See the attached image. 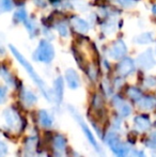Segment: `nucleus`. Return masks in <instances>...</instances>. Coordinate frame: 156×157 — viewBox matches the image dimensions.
Segmentation results:
<instances>
[{
	"label": "nucleus",
	"mask_w": 156,
	"mask_h": 157,
	"mask_svg": "<svg viewBox=\"0 0 156 157\" xmlns=\"http://www.w3.org/2000/svg\"><path fill=\"white\" fill-rule=\"evenodd\" d=\"M10 48H11V52H12L13 55L15 56V58L17 59V61H18V62L24 66V68L27 71L28 74H29L30 77L32 78V80L36 82V85L38 86L39 89L41 90V92L43 93L44 97H45L47 101H51V98H50V92H49V90H48L47 86H46V83L43 81V79H42L41 77L38 75V73L34 71V68L32 67L31 64H30L25 58H24L23 55H21V52H19L13 45H10Z\"/></svg>",
	"instance_id": "1"
},
{
	"label": "nucleus",
	"mask_w": 156,
	"mask_h": 157,
	"mask_svg": "<svg viewBox=\"0 0 156 157\" xmlns=\"http://www.w3.org/2000/svg\"><path fill=\"white\" fill-rule=\"evenodd\" d=\"M105 141L109 149L117 155V157H135V152H134L133 147L127 143L122 142L117 132L111 130V132H107Z\"/></svg>",
	"instance_id": "2"
},
{
	"label": "nucleus",
	"mask_w": 156,
	"mask_h": 157,
	"mask_svg": "<svg viewBox=\"0 0 156 157\" xmlns=\"http://www.w3.org/2000/svg\"><path fill=\"white\" fill-rule=\"evenodd\" d=\"M69 110L70 112H71V114L74 117V119H75L76 121H77V123L79 124V126H80L81 130H82V132L85 134L86 138H87V140L89 141V143L92 145V147H94V150H95L96 152H98V153H101L102 152V149H101L100 144L97 143V141H96L95 137H94V135L92 134V132L90 130L89 126L87 125V123L85 122V120L82 119V117L79 114V112L76 111L75 108L73 107H69Z\"/></svg>",
	"instance_id": "3"
},
{
	"label": "nucleus",
	"mask_w": 156,
	"mask_h": 157,
	"mask_svg": "<svg viewBox=\"0 0 156 157\" xmlns=\"http://www.w3.org/2000/svg\"><path fill=\"white\" fill-rule=\"evenodd\" d=\"M54 56H55L54 47H52V45L49 42L45 41V40L40 42L38 48H36V50L33 54V58L36 61L44 62V63H49L54 59Z\"/></svg>",
	"instance_id": "4"
},
{
	"label": "nucleus",
	"mask_w": 156,
	"mask_h": 157,
	"mask_svg": "<svg viewBox=\"0 0 156 157\" xmlns=\"http://www.w3.org/2000/svg\"><path fill=\"white\" fill-rule=\"evenodd\" d=\"M3 119L6 121V124L10 129L19 130L21 126V120L17 111H15L13 108H6L3 111Z\"/></svg>",
	"instance_id": "5"
},
{
	"label": "nucleus",
	"mask_w": 156,
	"mask_h": 157,
	"mask_svg": "<svg viewBox=\"0 0 156 157\" xmlns=\"http://www.w3.org/2000/svg\"><path fill=\"white\" fill-rule=\"evenodd\" d=\"M112 104L116 109H117L120 117L126 118V117L131 116V105H129L128 103H126L123 98H121L119 95H116V96L112 97Z\"/></svg>",
	"instance_id": "6"
},
{
	"label": "nucleus",
	"mask_w": 156,
	"mask_h": 157,
	"mask_svg": "<svg viewBox=\"0 0 156 157\" xmlns=\"http://www.w3.org/2000/svg\"><path fill=\"white\" fill-rule=\"evenodd\" d=\"M137 63L138 66L143 70H150L155 65V60L153 54L151 50H146V52H142L141 55H139L137 58Z\"/></svg>",
	"instance_id": "7"
},
{
	"label": "nucleus",
	"mask_w": 156,
	"mask_h": 157,
	"mask_svg": "<svg viewBox=\"0 0 156 157\" xmlns=\"http://www.w3.org/2000/svg\"><path fill=\"white\" fill-rule=\"evenodd\" d=\"M134 71H135V63L129 58H124L118 64V73L121 76H128Z\"/></svg>",
	"instance_id": "8"
},
{
	"label": "nucleus",
	"mask_w": 156,
	"mask_h": 157,
	"mask_svg": "<svg viewBox=\"0 0 156 157\" xmlns=\"http://www.w3.org/2000/svg\"><path fill=\"white\" fill-rule=\"evenodd\" d=\"M125 54H126V46L123 41L116 42L108 52L109 57H111L112 59H121L122 57H124Z\"/></svg>",
	"instance_id": "9"
},
{
	"label": "nucleus",
	"mask_w": 156,
	"mask_h": 157,
	"mask_svg": "<svg viewBox=\"0 0 156 157\" xmlns=\"http://www.w3.org/2000/svg\"><path fill=\"white\" fill-rule=\"evenodd\" d=\"M65 79H67V83L69 86L70 89L76 90L80 86V79H79L78 74L76 73L75 70L73 68H69L65 72Z\"/></svg>",
	"instance_id": "10"
},
{
	"label": "nucleus",
	"mask_w": 156,
	"mask_h": 157,
	"mask_svg": "<svg viewBox=\"0 0 156 157\" xmlns=\"http://www.w3.org/2000/svg\"><path fill=\"white\" fill-rule=\"evenodd\" d=\"M36 137L30 136L27 138L24 147L23 157H36Z\"/></svg>",
	"instance_id": "11"
},
{
	"label": "nucleus",
	"mask_w": 156,
	"mask_h": 157,
	"mask_svg": "<svg viewBox=\"0 0 156 157\" xmlns=\"http://www.w3.org/2000/svg\"><path fill=\"white\" fill-rule=\"evenodd\" d=\"M134 123H135L136 129L139 130V132H148L151 128V121L149 117L146 116V114L137 116L134 120Z\"/></svg>",
	"instance_id": "12"
},
{
	"label": "nucleus",
	"mask_w": 156,
	"mask_h": 157,
	"mask_svg": "<svg viewBox=\"0 0 156 157\" xmlns=\"http://www.w3.org/2000/svg\"><path fill=\"white\" fill-rule=\"evenodd\" d=\"M54 98L55 101L57 103V105H60L62 103V98H63V80L61 77L55 80L54 83Z\"/></svg>",
	"instance_id": "13"
},
{
	"label": "nucleus",
	"mask_w": 156,
	"mask_h": 157,
	"mask_svg": "<svg viewBox=\"0 0 156 157\" xmlns=\"http://www.w3.org/2000/svg\"><path fill=\"white\" fill-rule=\"evenodd\" d=\"M39 122L42 127L49 128L54 124V118L47 110H40L39 111Z\"/></svg>",
	"instance_id": "14"
},
{
	"label": "nucleus",
	"mask_w": 156,
	"mask_h": 157,
	"mask_svg": "<svg viewBox=\"0 0 156 157\" xmlns=\"http://www.w3.org/2000/svg\"><path fill=\"white\" fill-rule=\"evenodd\" d=\"M52 147H54L55 151H56L59 155H61V154H63L65 151L67 140H65V138L62 135H57L54 138V140H52Z\"/></svg>",
	"instance_id": "15"
},
{
	"label": "nucleus",
	"mask_w": 156,
	"mask_h": 157,
	"mask_svg": "<svg viewBox=\"0 0 156 157\" xmlns=\"http://www.w3.org/2000/svg\"><path fill=\"white\" fill-rule=\"evenodd\" d=\"M21 101H23V103L25 104L27 107H31V106H33L34 104L36 103V101H38V97H36V95H34L33 92H31L30 90H27V89H24L23 91H21Z\"/></svg>",
	"instance_id": "16"
},
{
	"label": "nucleus",
	"mask_w": 156,
	"mask_h": 157,
	"mask_svg": "<svg viewBox=\"0 0 156 157\" xmlns=\"http://www.w3.org/2000/svg\"><path fill=\"white\" fill-rule=\"evenodd\" d=\"M138 104V107L142 110H151L155 107V104L156 101L154 97H151V96H142L141 99L137 101Z\"/></svg>",
	"instance_id": "17"
},
{
	"label": "nucleus",
	"mask_w": 156,
	"mask_h": 157,
	"mask_svg": "<svg viewBox=\"0 0 156 157\" xmlns=\"http://www.w3.org/2000/svg\"><path fill=\"white\" fill-rule=\"evenodd\" d=\"M72 25L75 28L77 31L79 32H87L88 29H89V26H88L87 21H85L83 19L79 18V17H73L72 18Z\"/></svg>",
	"instance_id": "18"
},
{
	"label": "nucleus",
	"mask_w": 156,
	"mask_h": 157,
	"mask_svg": "<svg viewBox=\"0 0 156 157\" xmlns=\"http://www.w3.org/2000/svg\"><path fill=\"white\" fill-rule=\"evenodd\" d=\"M127 94H128V96L131 97V99H134V101H138L139 99L142 98V93L141 91H140L139 89H137V88L135 87H131L128 90H127Z\"/></svg>",
	"instance_id": "19"
},
{
	"label": "nucleus",
	"mask_w": 156,
	"mask_h": 157,
	"mask_svg": "<svg viewBox=\"0 0 156 157\" xmlns=\"http://www.w3.org/2000/svg\"><path fill=\"white\" fill-rule=\"evenodd\" d=\"M152 41V34L150 32L148 33H142L140 34L139 36L136 37V43H139V44H146V43H150Z\"/></svg>",
	"instance_id": "20"
},
{
	"label": "nucleus",
	"mask_w": 156,
	"mask_h": 157,
	"mask_svg": "<svg viewBox=\"0 0 156 157\" xmlns=\"http://www.w3.org/2000/svg\"><path fill=\"white\" fill-rule=\"evenodd\" d=\"M12 8H13L12 0H0V14L12 10Z\"/></svg>",
	"instance_id": "21"
},
{
	"label": "nucleus",
	"mask_w": 156,
	"mask_h": 157,
	"mask_svg": "<svg viewBox=\"0 0 156 157\" xmlns=\"http://www.w3.org/2000/svg\"><path fill=\"white\" fill-rule=\"evenodd\" d=\"M26 17H27V13H26V11H25V9H24V8L19 9V10L17 11V12L15 13V15H14L15 21H25Z\"/></svg>",
	"instance_id": "22"
},
{
	"label": "nucleus",
	"mask_w": 156,
	"mask_h": 157,
	"mask_svg": "<svg viewBox=\"0 0 156 157\" xmlns=\"http://www.w3.org/2000/svg\"><path fill=\"white\" fill-rule=\"evenodd\" d=\"M9 147L8 144L3 141H0V157H8Z\"/></svg>",
	"instance_id": "23"
},
{
	"label": "nucleus",
	"mask_w": 156,
	"mask_h": 157,
	"mask_svg": "<svg viewBox=\"0 0 156 157\" xmlns=\"http://www.w3.org/2000/svg\"><path fill=\"white\" fill-rule=\"evenodd\" d=\"M2 76H3V78L6 79V81L9 83V85H11V86L14 85V80H13V78L11 77V75L9 74L6 71H3V72H2Z\"/></svg>",
	"instance_id": "24"
},
{
	"label": "nucleus",
	"mask_w": 156,
	"mask_h": 157,
	"mask_svg": "<svg viewBox=\"0 0 156 157\" xmlns=\"http://www.w3.org/2000/svg\"><path fill=\"white\" fill-rule=\"evenodd\" d=\"M144 86L148 88H153L156 86V80L154 78H152V77H149V78H146V80H144Z\"/></svg>",
	"instance_id": "25"
},
{
	"label": "nucleus",
	"mask_w": 156,
	"mask_h": 157,
	"mask_svg": "<svg viewBox=\"0 0 156 157\" xmlns=\"http://www.w3.org/2000/svg\"><path fill=\"white\" fill-rule=\"evenodd\" d=\"M57 29H58L59 33H60L61 35H63V36H65V35H67V28L65 25H63V24H61V25H59L58 27H57Z\"/></svg>",
	"instance_id": "26"
},
{
	"label": "nucleus",
	"mask_w": 156,
	"mask_h": 157,
	"mask_svg": "<svg viewBox=\"0 0 156 157\" xmlns=\"http://www.w3.org/2000/svg\"><path fill=\"white\" fill-rule=\"evenodd\" d=\"M26 27L28 28V30L30 31V33H32L33 31H36V24H34L32 21H26Z\"/></svg>",
	"instance_id": "27"
},
{
	"label": "nucleus",
	"mask_w": 156,
	"mask_h": 157,
	"mask_svg": "<svg viewBox=\"0 0 156 157\" xmlns=\"http://www.w3.org/2000/svg\"><path fill=\"white\" fill-rule=\"evenodd\" d=\"M6 98V89L0 86V104H2Z\"/></svg>",
	"instance_id": "28"
},
{
	"label": "nucleus",
	"mask_w": 156,
	"mask_h": 157,
	"mask_svg": "<svg viewBox=\"0 0 156 157\" xmlns=\"http://www.w3.org/2000/svg\"><path fill=\"white\" fill-rule=\"evenodd\" d=\"M120 3L125 6H131L135 3V1L134 0H120Z\"/></svg>",
	"instance_id": "29"
},
{
	"label": "nucleus",
	"mask_w": 156,
	"mask_h": 157,
	"mask_svg": "<svg viewBox=\"0 0 156 157\" xmlns=\"http://www.w3.org/2000/svg\"><path fill=\"white\" fill-rule=\"evenodd\" d=\"M136 156L137 157H146V153H144L143 151H138L137 153H136Z\"/></svg>",
	"instance_id": "30"
},
{
	"label": "nucleus",
	"mask_w": 156,
	"mask_h": 157,
	"mask_svg": "<svg viewBox=\"0 0 156 157\" xmlns=\"http://www.w3.org/2000/svg\"><path fill=\"white\" fill-rule=\"evenodd\" d=\"M36 157H48V156H47V154H46V153H41V154H39Z\"/></svg>",
	"instance_id": "31"
},
{
	"label": "nucleus",
	"mask_w": 156,
	"mask_h": 157,
	"mask_svg": "<svg viewBox=\"0 0 156 157\" xmlns=\"http://www.w3.org/2000/svg\"><path fill=\"white\" fill-rule=\"evenodd\" d=\"M153 12L156 14V6H154V8H153Z\"/></svg>",
	"instance_id": "32"
},
{
	"label": "nucleus",
	"mask_w": 156,
	"mask_h": 157,
	"mask_svg": "<svg viewBox=\"0 0 156 157\" xmlns=\"http://www.w3.org/2000/svg\"><path fill=\"white\" fill-rule=\"evenodd\" d=\"M154 150H155V152H156V147H154Z\"/></svg>",
	"instance_id": "33"
}]
</instances>
